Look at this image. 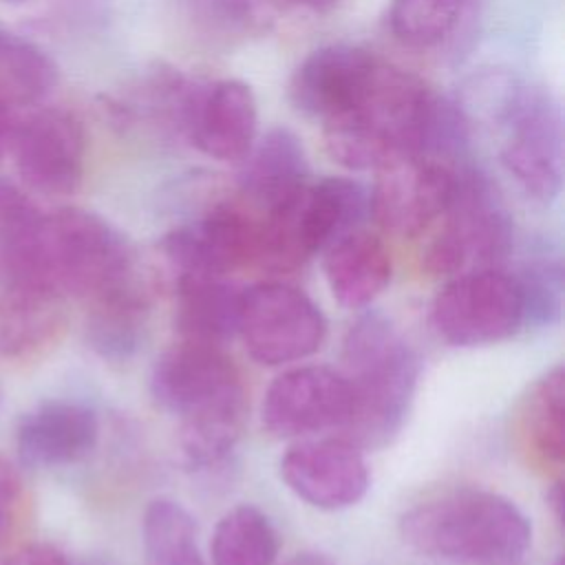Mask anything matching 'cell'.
Listing matches in <instances>:
<instances>
[{
  "label": "cell",
  "mask_w": 565,
  "mask_h": 565,
  "mask_svg": "<svg viewBox=\"0 0 565 565\" xmlns=\"http://www.w3.org/2000/svg\"><path fill=\"white\" fill-rule=\"evenodd\" d=\"M466 132L457 104L435 95L422 77L380 62L360 99L324 121L322 137L340 166L382 170L411 154L452 161Z\"/></svg>",
  "instance_id": "6da1fadb"
},
{
  "label": "cell",
  "mask_w": 565,
  "mask_h": 565,
  "mask_svg": "<svg viewBox=\"0 0 565 565\" xmlns=\"http://www.w3.org/2000/svg\"><path fill=\"white\" fill-rule=\"evenodd\" d=\"M135 269L130 245L108 221L79 207H60L40 212L0 258V285L90 300Z\"/></svg>",
  "instance_id": "7a4b0ae2"
},
{
  "label": "cell",
  "mask_w": 565,
  "mask_h": 565,
  "mask_svg": "<svg viewBox=\"0 0 565 565\" xmlns=\"http://www.w3.org/2000/svg\"><path fill=\"white\" fill-rule=\"evenodd\" d=\"M399 534L415 552L452 565H523L532 545V525L519 505L475 488L411 508Z\"/></svg>",
  "instance_id": "3957f363"
},
{
  "label": "cell",
  "mask_w": 565,
  "mask_h": 565,
  "mask_svg": "<svg viewBox=\"0 0 565 565\" xmlns=\"http://www.w3.org/2000/svg\"><path fill=\"white\" fill-rule=\"evenodd\" d=\"M419 358L380 311L362 313L342 340V369L351 388L347 439L360 448L388 444L404 426L419 380Z\"/></svg>",
  "instance_id": "277c9868"
},
{
  "label": "cell",
  "mask_w": 565,
  "mask_h": 565,
  "mask_svg": "<svg viewBox=\"0 0 565 565\" xmlns=\"http://www.w3.org/2000/svg\"><path fill=\"white\" fill-rule=\"evenodd\" d=\"M371 216L369 190L347 177L307 181L294 196L258 216L256 263L282 274L305 265Z\"/></svg>",
  "instance_id": "5b68a950"
},
{
  "label": "cell",
  "mask_w": 565,
  "mask_h": 565,
  "mask_svg": "<svg viewBox=\"0 0 565 565\" xmlns=\"http://www.w3.org/2000/svg\"><path fill=\"white\" fill-rule=\"evenodd\" d=\"M444 223L424 249L422 265L430 276H457L494 269L512 249V218L492 183L477 170L461 168L455 199Z\"/></svg>",
  "instance_id": "8992f818"
},
{
  "label": "cell",
  "mask_w": 565,
  "mask_h": 565,
  "mask_svg": "<svg viewBox=\"0 0 565 565\" xmlns=\"http://www.w3.org/2000/svg\"><path fill=\"white\" fill-rule=\"evenodd\" d=\"M150 397L179 424L225 415H247L243 377L218 344L181 340L150 369Z\"/></svg>",
  "instance_id": "52a82bcc"
},
{
  "label": "cell",
  "mask_w": 565,
  "mask_h": 565,
  "mask_svg": "<svg viewBox=\"0 0 565 565\" xmlns=\"http://www.w3.org/2000/svg\"><path fill=\"white\" fill-rule=\"evenodd\" d=\"M503 132L499 159L519 190L550 205L563 190V113L550 90L519 84L492 126Z\"/></svg>",
  "instance_id": "ba28073f"
},
{
  "label": "cell",
  "mask_w": 565,
  "mask_h": 565,
  "mask_svg": "<svg viewBox=\"0 0 565 565\" xmlns=\"http://www.w3.org/2000/svg\"><path fill=\"white\" fill-rule=\"evenodd\" d=\"M236 335L258 364L282 366L322 347L327 318L302 289L267 280L243 289Z\"/></svg>",
  "instance_id": "9c48e42d"
},
{
  "label": "cell",
  "mask_w": 565,
  "mask_h": 565,
  "mask_svg": "<svg viewBox=\"0 0 565 565\" xmlns=\"http://www.w3.org/2000/svg\"><path fill=\"white\" fill-rule=\"evenodd\" d=\"M430 322L452 347H486L512 338L523 327L516 278L497 267L452 276L433 300Z\"/></svg>",
  "instance_id": "30bf717a"
},
{
  "label": "cell",
  "mask_w": 565,
  "mask_h": 565,
  "mask_svg": "<svg viewBox=\"0 0 565 565\" xmlns=\"http://www.w3.org/2000/svg\"><path fill=\"white\" fill-rule=\"evenodd\" d=\"M459 172L452 161L428 154L397 159L377 170V181L369 190L371 216L391 234L417 236L450 207Z\"/></svg>",
  "instance_id": "8fae6325"
},
{
  "label": "cell",
  "mask_w": 565,
  "mask_h": 565,
  "mask_svg": "<svg viewBox=\"0 0 565 565\" xmlns=\"http://www.w3.org/2000/svg\"><path fill=\"white\" fill-rule=\"evenodd\" d=\"M9 150L22 181L42 194H73L84 177L86 137L79 119L55 106L18 119Z\"/></svg>",
  "instance_id": "7c38bea8"
},
{
  "label": "cell",
  "mask_w": 565,
  "mask_h": 565,
  "mask_svg": "<svg viewBox=\"0 0 565 565\" xmlns=\"http://www.w3.org/2000/svg\"><path fill=\"white\" fill-rule=\"evenodd\" d=\"M351 417V388L340 369L324 364L282 371L265 391L260 422L280 439L302 437L347 426Z\"/></svg>",
  "instance_id": "4fadbf2b"
},
{
  "label": "cell",
  "mask_w": 565,
  "mask_h": 565,
  "mask_svg": "<svg viewBox=\"0 0 565 565\" xmlns=\"http://www.w3.org/2000/svg\"><path fill=\"white\" fill-rule=\"evenodd\" d=\"M258 216L232 201H218L192 223L170 230L161 252L183 274L227 276L236 267L256 263Z\"/></svg>",
  "instance_id": "5bb4252c"
},
{
  "label": "cell",
  "mask_w": 565,
  "mask_h": 565,
  "mask_svg": "<svg viewBox=\"0 0 565 565\" xmlns=\"http://www.w3.org/2000/svg\"><path fill=\"white\" fill-rule=\"evenodd\" d=\"M285 486L318 510H344L364 499L371 477L362 448L347 437L291 446L280 459Z\"/></svg>",
  "instance_id": "9a60e30c"
},
{
  "label": "cell",
  "mask_w": 565,
  "mask_h": 565,
  "mask_svg": "<svg viewBox=\"0 0 565 565\" xmlns=\"http://www.w3.org/2000/svg\"><path fill=\"white\" fill-rule=\"evenodd\" d=\"M181 132L216 161H241L258 137L252 88L241 79L192 86Z\"/></svg>",
  "instance_id": "2e32d148"
},
{
  "label": "cell",
  "mask_w": 565,
  "mask_h": 565,
  "mask_svg": "<svg viewBox=\"0 0 565 565\" xmlns=\"http://www.w3.org/2000/svg\"><path fill=\"white\" fill-rule=\"evenodd\" d=\"M377 64L369 51L353 44L320 46L294 71L289 97L300 113L327 121L360 99Z\"/></svg>",
  "instance_id": "e0dca14e"
},
{
  "label": "cell",
  "mask_w": 565,
  "mask_h": 565,
  "mask_svg": "<svg viewBox=\"0 0 565 565\" xmlns=\"http://www.w3.org/2000/svg\"><path fill=\"white\" fill-rule=\"evenodd\" d=\"M99 439L97 413L75 399H46L15 430L18 457L31 468H62L88 457Z\"/></svg>",
  "instance_id": "ac0fdd59"
},
{
  "label": "cell",
  "mask_w": 565,
  "mask_h": 565,
  "mask_svg": "<svg viewBox=\"0 0 565 565\" xmlns=\"http://www.w3.org/2000/svg\"><path fill=\"white\" fill-rule=\"evenodd\" d=\"M150 302L152 285L139 267L93 296L86 316L88 347L110 362L132 358L143 342Z\"/></svg>",
  "instance_id": "d6986e66"
},
{
  "label": "cell",
  "mask_w": 565,
  "mask_h": 565,
  "mask_svg": "<svg viewBox=\"0 0 565 565\" xmlns=\"http://www.w3.org/2000/svg\"><path fill=\"white\" fill-rule=\"evenodd\" d=\"M238 163L241 194L260 214L285 203L309 181L305 146L289 128L278 126L256 137Z\"/></svg>",
  "instance_id": "ffe728a7"
},
{
  "label": "cell",
  "mask_w": 565,
  "mask_h": 565,
  "mask_svg": "<svg viewBox=\"0 0 565 565\" xmlns=\"http://www.w3.org/2000/svg\"><path fill=\"white\" fill-rule=\"evenodd\" d=\"M322 267L331 296L347 309L371 305L386 289L393 274L384 241L364 230L335 238L324 249Z\"/></svg>",
  "instance_id": "44dd1931"
},
{
  "label": "cell",
  "mask_w": 565,
  "mask_h": 565,
  "mask_svg": "<svg viewBox=\"0 0 565 565\" xmlns=\"http://www.w3.org/2000/svg\"><path fill=\"white\" fill-rule=\"evenodd\" d=\"M243 289L225 276H177L174 327L181 340L223 344L238 331Z\"/></svg>",
  "instance_id": "7402d4cb"
},
{
  "label": "cell",
  "mask_w": 565,
  "mask_h": 565,
  "mask_svg": "<svg viewBox=\"0 0 565 565\" xmlns=\"http://www.w3.org/2000/svg\"><path fill=\"white\" fill-rule=\"evenodd\" d=\"M62 329V298L31 287L0 285V355L35 358L60 338Z\"/></svg>",
  "instance_id": "603a6c76"
},
{
  "label": "cell",
  "mask_w": 565,
  "mask_h": 565,
  "mask_svg": "<svg viewBox=\"0 0 565 565\" xmlns=\"http://www.w3.org/2000/svg\"><path fill=\"white\" fill-rule=\"evenodd\" d=\"M276 556V527L256 505H236L218 519L210 541L212 565H274Z\"/></svg>",
  "instance_id": "cb8c5ba5"
},
{
  "label": "cell",
  "mask_w": 565,
  "mask_h": 565,
  "mask_svg": "<svg viewBox=\"0 0 565 565\" xmlns=\"http://www.w3.org/2000/svg\"><path fill=\"white\" fill-rule=\"evenodd\" d=\"M55 84L57 66L51 55L0 24V102L9 106H33Z\"/></svg>",
  "instance_id": "d4e9b609"
},
{
  "label": "cell",
  "mask_w": 565,
  "mask_h": 565,
  "mask_svg": "<svg viewBox=\"0 0 565 565\" xmlns=\"http://www.w3.org/2000/svg\"><path fill=\"white\" fill-rule=\"evenodd\" d=\"M523 437L534 461L561 466L565 457V373L547 371L530 391L523 406Z\"/></svg>",
  "instance_id": "484cf974"
},
{
  "label": "cell",
  "mask_w": 565,
  "mask_h": 565,
  "mask_svg": "<svg viewBox=\"0 0 565 565\" xmlns=\"http://www.w3.org/2000/svg\"><path fill=\"white\" fill-rule=\"evenodd\" d=\"M141 543L146 565H205L196 545V523L172 499L150 501L143 512Z\"/></svg>",
  "instance_id": "4316f807"
},
{
  "label": "cell",
  "mask_w": 565,
  "mask_h": 565,
  "mask_svg": "<svg viewBox=\"0 0 565 565\" xmlns=\"http://www.w3.org/2000/svg\"><path fill=\"white\" fill-rule=\"evenodd\" d=\"M472 0H391L388 26L413 49H435L450 40L468 18Z\"/></svg>",
  "instance_id": "83f0119b"
},
{
  "label": "cell",
  "mask_w": 565,
  "mask_h": 565,
  "mask_svg": "<svg viewBox=\"0 0 565 565\" xmlns=\"http://www.w3.org/2000/svg\"><path fill=\"white\" fill-rule=\"evenodd\" d=\"M514 278L523 302V324L536 329L558 324L565 294L561 258L552 254L527 258Z\"/></svg>",
  "instance_id": "f1b7e54d"
},
{
  "label": "cell",
  "mask_w": 565,
  "mask_h": 565,
  "mask_svg": "<svg viewBox=\"0 0 565 565\" xmlns=\"http://www.w3.org/2000/svg\"><path fill=\"white\" fill-rule=\"evenodd\" d=\"M40 216L38 205L15 185L0 181V258Z\"/></svg>",
  "instance_id": "f546056e"
},
{
  "label": "cell",
  "mask_w": 565,
  "mask_h": 565,
  "mask_svg": "<svg viewBox=\"0 0 565 565\" xmlns=\"http://www.w3.org/2000/svg\"><path fill=\"white\" fill-rule=\"evenodd\" d=\"M203 2L212 11V15L218 18L221 22L236 29L256 31L267 26L287 0H203Z\"/></svg>",
  "instance_id": "4dcf8cb0"
},
{
  "label": "cell",
  "mask_w": 565,
  "mask_h": 565,
  "mask_svg": "<svg viewBox=\"0 0 565 565\" xmlns=\"http://www.w3.org/2000/svg\"><path fill=\"white\" fill-rule=\"evenodd\" d=\"M24 508V488L18 470L0 455V547L18 530Z\"/></svg>",
  "instance_id": "1f68e13d"
},
{
  "label": "cell",
  "mask_w": 565,
  "mask_h": 565,
  "mask_svg": "<svg viewBox=\"0 0 565 565\" xmlns=\"http://www.w3.org/2000/svg\"><path fill=\"white\" fill-rule=\"evenodd\" d=\"M0 565H71V561L51 543H24L11 550Z\"/></svg>",
  "instance_id": "d6a6232c"
},
{
  "label": "cell",
  "mask_w": 565,
  "mask_h": 565,
  "mask_svg": "<svg viewBox=\"0 0 565 565\" xmlns=\"http://www.w3.org/2000/svg\"><path fill=\"white\" fill-rule=\"evenodd\" d=\"M18 117L13 115V106L0 102V157L4 150H9L13 132H15Z\"/></svg>",
  "instance_id": "836d02e7"
},
{
  "label": "cell",
  "mask_w": 565,
  "mask_h": 565,
  "mask_svg": "<svg viewBox=\"0 0 565 565\" xmlns=\"http://www.w3.org/2000/svg\"><path fill=\"white\" fill-rule=\"evenodd\" d=\"M282 565H333V561L318 552H300V554L291 556L289 561H285Z\"/></svg>",
  "instance_id": "e575fe53"
},
{
  "label": "cell",
  "mask_w": 565,
  "mask_h": 565,
  "mask_svg": "<svg viewBox=\"0 0 565 565\" xmlns=\"http://www.w3.org/2000/svg\"><path fill=\"white\" fill-rule=\"evenodd\" d=\"M287 2H296L313 13H329V11L338 9L344 0H287Z\"/></svg>",
  "instance_id": "d590c367"
},
{
  "label": "cell",
  "mask_w": 565,
  "mask_h": 565,
  "mask_svg": "<svg viewBox=\"0 0 565 565\" xmlns=\"http://www.w3.org/2000/svg\"><path fill=\"white\" fill-rule=\"evenodd\" d=\"M547 503L552 505L554 516H556V521L561 523V519H563V483H561V481H556V483L552 486V490L547 492Z\"/></svg>",
  "instance_id": "8d00e7d4"
},
{
  "label": "cell",
  "mask_w": 565,
  "mask_h": 565,
  "mask_svg": "<svg viewBox=\"0 0 565 565\" xmlns=\"http://www.w3.org/2000/svg\"><path fill=\"white\" fill-rule=\"evenodd\" d=\"M552 565H563V558H556Z\"/></svg>",
  "instance_id": "74e56055"
},
{
  "label": "cell",
  "mask_w": 565,
  "mask_h": 565,
  "mask_svg": "<svg viewBox=\"0 0 565 565\" xmlns=\"http://www.w3.org/2000/svg\"><path fill=\"white\" fill-rule=\"evenodd\" d=\"M9 2H22V0H9Z\"/></svg>",
  "instance_id": "f35d334b"
},
{
  "label": "cell",
  "mask_w": 565,
  "mask_h": 565,
  "mask_svg": "<svg viewBox=\"0 0 565 565\" xmlns=\"http://www.w3.org/2000/svg\"><path fill=\"white\" fill-rule=\"evenodd\" d=\"M93 565H104V563H93Z\"/></svg>",
  "instance_id": "ab89813d"
}]
</instances>
